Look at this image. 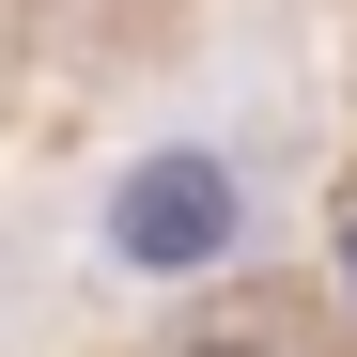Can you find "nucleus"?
I'll return each instance as SVG.
<instances>
[{
	"label": "nucleus",
	"instance_id": "f257e3e1",
	"mask_svg": "<svg viewBox=\"0 0 357 357\" xmlns=\"http://www.w3.org/2000/svg\"><path fill=\"white\" fill-rule=\"evenodd\" d=\"M233 233H249V187H233L218 155H140L125 202H109V249L125 264H218Z\"/></svg>",
	"mask_w": 357,
	"mask_h": 357
},
{
	"label": "nucleus",
	"instance_id": "f03ea898",
	"mask_svg": "<svg viewBox=\"0 0 357 357\" xmlns=\"http://www.w3.org/2000/svg\"><path fill=\"white\" fill-rule=\"evenodd\" d=\"M171 357H326V342L295 326V311H218L202 342H171Z\"/></svg>",
	"mask_w": 357,
	"mask_h": 357
}]
</instances>
